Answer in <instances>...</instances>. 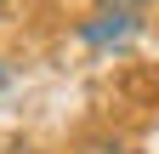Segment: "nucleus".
Segmentation results:
<instances>
[{"label":"nucleus","instance_id":"nucleus-1","mask_svg":"<svg viewBox=\"0 0 159 154\" xmlns=\"http://www.w3.org/2000/svg\"><path fill=\"white\" fill-rule=\"evenodd\" d=\"M142 29V17L136 12H114V6H97L85 23H80L74 34H80V46H125L131 34Z\"/></svg>","mask_w":159,"mask_h":154},{"label":"nucleus","instance_id":"nucleus-2","mask_svg":"<svg viewBox=\"0 0 159 154\" xmlns=\"http://www.w3.org/2000/svg\"><path fill=\"white\" fill-rule=\"evenodd\" d=\"M97 6H114V12H142L148 0H97Z\"/></svg>","mask_w":159,"mask_h":154},{"label":"nucleus","instance_id":"nucleus-3","mask_svg":"<svg viewBox=\"0 0 159 154\" xmlns=\"http://www.w3.org/2000/svg\"><path fill=\"white\" fill-rule=\"evenodd\" d=\"M0 86H6V69H0Z\"/></svg>","mask_w":159,"mask_h":154},{"label":"nucleus","instance_id":"nucleus-4","mask_svg":"<svg viewBox=\"0 0 159 154\" xmlns=\"http://www.w3.org/2000/svg\"><path fill=\"white\" fill-rule=\"evenodd\" d=\"M0 17H6V0H0Z\"/></svg>","mask_w":159,"mask_h":154}]
</instances>
